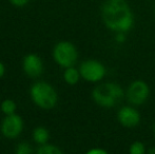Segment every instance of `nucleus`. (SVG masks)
Instances as JSON below:
<instances>
[{
	"label": "nucleus",
	"mask_w": 155,
	"mask_h": 154,
	"mask_svg": "<svg viewBox=\"0 0 155 154\" xmlns=\"http://www.w3.org/2000/svg\"><path fill=\"white\" fill-rule=\"evenodd\" d=\"M101 19L114 33H127L134 25V14L127 0H104L101 5Z\"/></svg>",
	"instance_id": "obj_1"
},
{
	"label": "nucleus",
	"mask_w": 155,
	"mask_h": 154,
	"mask_svg": "<svg viewBox=\"0 0 155 154\" xmlns=\"http://www.w3.org/2000/svg\"><path fill=\"white\" fill-rule=\"evenodd\" d=\"M92 98L97 106L104 109H111L123 101L126 92L116 82H104L96 86L92 91Z\"/></svg>",
	"instance_id": "obj_2"
},
{
	"label": "nucleus",
	"mask_w": 155,
	"mask_h": 154,
	"mask_svg": "<svg viewBox=\"0 0 155 154\" xmlns=\"http://www.w3.org/2000/svg\"><path fill=\"white\" fill-rule=\"evenodd\" d=\"M30 94L35 105L42 109H52L55 107L58 100L56 90L45 81H38L33 84Z\"/></svg>",
	"instance_id": "obj_3"
},
{
	"label": "nucleus",
	"mask_w": 155,
	"mask_h": 154,
	"mask_svg": "<svg viewBox=\"0 0 155 154\" xmlns=\"http://www.w3.org/2000/svg\"><path fill=\"white\" fill-rule=\"evenodd\" d=\"M53 58L62 68H69L76 64L78 52L76 47L70 41H59L53 49Z\"/></svg>",
	"instance_id": "obj_4"
},
{
	"label": "nucleus",
	"mask_w": 155,
	"mask_h": 154,
	"mask_svg": "<svg viewBox=\"0 0 155 154\" xmlns=\"http://www.w3.org/2000/svg\"><path fill=\"white\" fill-rule=\"evenodd\" d=\"M150 97V88L146 81L137 79L129 84L126 91V98L128 103L135 107L146 103Z\"/></svg>",
	"instance_id": "obj_5"
},
{
	"label": "nucleus",
	"mask_w": 155,
	"mask_h": 154,
	"mask_svg": "<svg viewBox=\"0 0 155 154\" xmlns=\"http://www.w3.org/2000/svg\"><path fill=\"white\" fill-rule=\"evenodd\" d=\"M79 72L81 78L88 82L101 81L107 74L106 67L97 59H87L79 66Z\"/></svg>",
	"instance_id": "obj_6"
},
{
	"label": "nucleus",
	"mask_w": 155,
	"mask_h": 154,
	"mask_svg": "<svg viewBox=\"0 0 155 154\" xmlns=\"http://www.w3.org/2000/svg\"><path fill=\"white\" fill-rule=\"evenodd\" d=\"M22 129L23 120L16 113L11 114V115H5L1 123L2 134H3L4 137L10 138V139L17 137L22 132Z\"/></svg>",
	"instance_id": "obj_7"
},
{
	"label": "nucleus",
	"mask_w": 155,
	"mask_h": 154,
	"mask_svg": "<svg viewBox=\"0 0 155 154\" xmlns=\"http://www.w3.org/2000/svg\"><path fill=\"white\" fill-rule=\"evenodd\" d=\"M140 114L135 106H124L117 112V120L123 127L131 129L135 128L140 123Z\"/></svg>",
	"instance_id": "obj_8"
},
{
	"label": "nucleus",
	"mask_w": 155,
	"mask_h": 154,
	"mask_svg": "<svg viewBox=\"0 0 155 154\" xmlns=\"http://www.w3.org/2000/svg\"><path fill=\"white\" fill-rule=\"evenodd\" d=\"M23 72L30 77H38L43 72L42 59L36 54H28L22 60Z\"/></svg>",
	"instance_id": "obj_9"
},
{
	"label": "nucleus",
	"mask_w": 155,
	"mask_h": 154,
	"mask_svg": "<svg viewBox=\"0 0 155 154\" xmlns=\"http://www.w3.org/2000/svg\"><path fill=\"white\" fill-rule=\"evenodd\" d=\"M80 78H81V75H80L79 69L77 70L76 68H74V66L65 68L64 72H63V79L68 84L74 86L79 81Z\"/></svg>",
	"instance_id": "obj_10"
},
{
	"label": "nucleus",
	"mask_w": 155,
	"mask_h": 154,
	"mask_svg": "<svg viewBox=\"0 0 155 154\" xmlns=\"http://www.w3.org/2000/svg\"><path fill=\"white\" fill-rule=\"evenodd\" d=\"M49 138H50V133L45 127H37L33 131V139L39 146L47 144Z\"/></svg>",
	"instance_id": "obj_11"
},
{
	"label": "nucleus",
	"mask_w": 155,
	"mask_h": 154,
	"mask_svg": "<svg viewBox=\"0 0 155 154\" xmlns=\"http://www.w3.org/2000/svg\"><path fill=\"white\" fill-rule=\"evenodd\" d=\"M37 154H62V150L55 145L45 144L40 145L36 150Z\"/></svg>",
	"instance_id": "obj_12"
},
{
	"label": "nucleus",
	"mask_w": 155,
	"mask_h": 154,
	"mask_svg": "<svg viewBox=\"0 0 155 154\" xmlns=\"http://www.w3.org/2000/svg\"><path fill=\"white\" fill-rule=\"evenodd\" d=\"M1 111L4 115H11V114H14L15 111L17 109L16 103H15L13 99H4L1 103Z\"/></svg>",
	"instance_id": "obj_13"
},
{
	"label": "nucleus",
	"mask_w": 155,
	"mask_h": 154,
	"mask_svg": "<svg viewBox=\"0 0 155 154\" xmlns=\"http://www.w3.org/2000/svg\"><path fill=\"white\" fill-rule=\"evenodd\" d=\"M146 151H147V149H146L145 144L140 140H136V142L132 143L130 149H129V152L131 154H143L146 153Z\"/></svg>",
	"instance_id": "obj_14"
},
{
	"label": "nucleus",
	"mask_w": 155,
	"mask_h": 154,
	"mask_svg": "<svg viewBox=\"0 0 155 154\" xmlns=\"http://www.w3.org/2000/svg\"><path fill=\"white\" fill-rule=\"evenodd\" d=\"M33 152V149L31 148L30 144L28 143H20L18 144L16 148V153L17 154H30Z\"/></svg>",
	"instance_id": "obj_15"
},
{
	"label": "nucleus",
	"mask_w": 155,
	"mask_h": 154,
	"mask_svg": "<svg viewBox=\"0 0 155 154\" xmlns=\"http://www.w3.org/2000/svg\"><path fill=\"white\" fill-rule=\"evenodd\" d=\"M88 154H108V151L102 148H92L89 151H87Z\"/></svg>",
	"instance_id": "obj_16"
},
{
	"label": "nucleus",
	"mask_w": 155,
	"mask_h": 154,
	"mask_svg": "<svg viewBox=\"0 0 155 154\" xmlns=\"http://www.w3.org/2000/svg\"><path fill=\"white\" fill-rule=\"evenodd\" d=\"M30 0H10V2L13 4V5L15 6H25L28 4V2H29Z\"/></svg>",
	"instance_id": "obj_17"
},
{
	"label": "nucleus",
	"mask_w": 155,
	"mask_h": 154,
	"mask_svg": "<svg viewBox=\"0 0 155 154\" xmlns=\"http://www.w3.org/2000/svg\"><path fill=\"white\" fill-rule=\"evenodd\" d=\"M4 73H5V67H4V64L0 61V78L3 77Z\"/></svg>",
	"instance_id": "obj_18"
},
{
	"label": "nucleus",
	"mask_w": 155,
	"mask_h": 154,
	"mask_svg": "<svg viewBox=\"0 0 155 154\" xmlns=\"http://www.w3.org/2000/svg\"><path fill=\"white\" fill-rule=\"evenodd\" d=\"M153 135H154V137H155V125L153 126Z\"/></svg>",
	"instance_id": "obj_19"
}]
</instances>
